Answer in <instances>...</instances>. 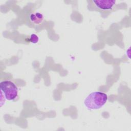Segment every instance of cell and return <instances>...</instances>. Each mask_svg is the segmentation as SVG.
Wrapping results in <instances>:
<instances>
[{"label":"cell","instance_id":"6da1fadb","mask_svg":"<svg viewBox=\"0 0 131 131\" xmlns=\"http://www.w3.org/2000/svg\"><path fill=\"white\" fill-rule=\"evenodd\" d=\"M107 95L102 92H91L84 100L85 107L89 110H99L102 107L107 101Z\"/></svg>","mask_w":131,"mask_h":131},{"label":"cell","instance_id":"7a4b0ae2","mask_svg":"<svg viewBox=\"0 0 131 131\" xmlns=\"http://www.w3.org/2000/svg\"><path fill=\"white\" fill-rule=\"evenodd\" d=\"M0 89L5 99L9 101L14 100L18 95V89L11 81L5 80L0 83Z\"/></svg>","mask_w":131,"mask_h":131},{"label":"cell","instance_id":"3957f363","mask_svg":"<svg viewBox=\"0 0 131 131\" xmlns=\"http://www.w3.org/2000/svg\"><path fill=\"white\" fill-rule=\"evenodd\" d=\"M92 3L96 8L104 12L112 11L116 5V1L111 0L93 1Z\"/></svg>","mask_w":131,"mask_h":131},{"label":"cell","instance_id":"277c9868","mask_svg":"<svg viewBox=\"0 0 131 131\" xmlns=\"http://www.w3.org/2000/svg\"><path fill=\"white\" fill-rule=\"evenodd\" d=\"M31 22L35 25H39L42 23L44 20L43 14L39 12H35L30 14L29 16Z\"/></svg>","mask_w":131,"mask_h":131},{"label":"cell","instance_id":"5b68a950","mask_svg":"<svg viewBox=\"0 0 131 131\" xmlns=\"http://www.w3.org/2000/svg\"><path fill=\"white\" fill-rule=\"evenodd\" d=\"M30 40L31 42L33 43H36L38 42L39 40L38 36L35 34H32L30 37Z\"/></svg>","mask_w":131,"mask_h":131}]
</instances>
